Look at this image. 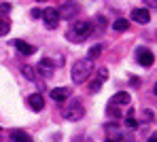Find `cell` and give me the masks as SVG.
<instances>
[{
  "label": "cell",
  "instance_id": "5b68a950",
  "mask_svg": "<svg viewBox=\"0 0 157 142\" xmlns=\"http://www.w3.org/2000/svg\"><path fill=\"white\" fill-rule=\"evenodd\" d=\"M104 132H106V138H110V140H130V136L123 132V127H119L115 123H108L104 127Z\"/></svg>",
  "mask_w": 157,
  "mask_h": 142
},
{
  "label": "cell",
  "instance_id": "30bf717a",
  "mask_svg": "<svg viewBox=\"0 0 157 142\" xmlns=\"http://www.w3.org/2000/svg\"><path fill=\"white\" fill-rule=\"evenodd\" d=\"M28 104H30L32 110H43V106H45V98H43L40 93H32V95L28 98Z\"/></svg>",
  "mask_w": 157,
  "mask_h": 142
},
{
  "label": "cell",
  "instance_id": "7402d4cb",
  "mask_svg": "<svg viewBox=\"0 0 157 142\" xmlns=\"http://www.w3.org/2000/svg\"><path fill=\"white\" fill-rule=\"evenodd\" d=\"M144 2H147V6H151V9L157 6V0H144Z\"/></svg>",
  "mask_w": 157,
  "mask_h": 142
},
{
  "label": "cell",
  "instance_id": "44dd1931",
  "mask_svg": "<svg viewBox=\"0 0 157 142\" xmlns=\"http://www.w3.org/2000/svg\"><path fill=\"white\" fill-rule=\"evenodd\" d=\"M40 15H43L40 9H34V11H32V17H40Z\"/></svg>",
  "mask_w": 157,
  "mask_h": 142
},
{
  "label": "cell",
  "instance_id": "5bb4252c",
  "mask_svg": "<svg viewBox=\"0 0 157 142\" xmlns=\"http://www.w3.org/2000/svg\"><path fill=\"white\" fill-rule=\"evenodd\" d=\"M21 72H24V77H26L28 81H34L36 79V68H32V66H21Z\"/></svg>",
  "mask_w": 157,
  "mask_h": 142
},
{
  "label": "cell",
  "instance_id": "d6986e66",
  "mask_svg": "<svg viewBox=\"0 0 157 142\" xmlns=\"http://www.w3.org/2000/svg\"><path fill=\"white\" fill-rule=\"evenodd\" d=\"M140 119H142V121H151V119H153V113H151V110H144Z\"/></svg>",
  "mask_w": 157,
  "mask_h": 142
},
{
  "label": "cell",
  "instance_id": "2e32d148",
  "mask_svg": "<svg viewBox=\"0 0 157 142\" xmlns=\"http://www.w3.org/2000/svg\"><path fill=\"white\" fill-rule=\"evenodd\" d=\"M9 30H11V24H9V19L0 17V36H6V34H9Z\"/></svg>",
  "mask_w": 157,
  "mask_h": 142
},
{
  "label": "cell",
  "instance_id": "7a4b0ae2",
  "mask_svg": "<svg viewBox=\"0 0 157 142\" xmlns=\"http://www.w3.org/2000/svg\"><path fill=\"white\" fill-rule=\"evenodd\" d=\"M91 32H94V28L89 21H77V24H72V28L68 32V38L72 43H83L85 38H89Z\"/></svg>",
  "mask_w": 157,
  "mask_h": 142
},
{
  "label": "cell",
  "instance_id": "6da1fadb",
  "mask_svg": "<svg viewBox=\"0 0 157 142\" xmlns=\"http://www.w3.org/2000/svg\"><path fill=\"white\" fill-rule=\"evenodd\" d=\"M91 70H94V64H91V59H77L75 64H72V72H70V77H72V83H85L89 77H91Z\"/></svg>",
  "mask_w": 157,
  "mask_h": 142
},
{
  "label": "cell",
  "instance_id": "ac0fdd59",
  "mask_svg": "<svg viewBox=\"0 0 157 142\" xmlns=\"http://www.w3.org/2000/svg\"><path fill=\"white\" fill-rule=\"evenodd\" d=\"M102 53V45H96V47H91L89 49V53H87V59H96V57Z\"/></svg>",
  "mask_w": 157,
  "mask_h": 142
},
{
  "label": "cell",
  "instance_id": "ba28073f",
  "mask_svg": "<svg viewBox=\"0 0 157 142\" xmlns=\"http://www.w3.org/2000/svg\"><path fill=\"white\" fill-rule=\"evenodd\" d=\"M132 19L138 21V24H149L151 13H149V9H132Z\"/></svg>",
  "mask_w": 157,
  "mask_h": 142
},
{
  "label": "cell",
  "instance_id": "52a82bcc",
  "mask_svg": "<svg viewBox=\"0 0 157 142\" xmlns=\"http://www.w3.org/2000/svg\"><path fill=\"white\" fill-rule=\"evenodd\" d=\"M36 70H38V74H40V77L49 79L53 72H55V62H51L49 57H45V59H40V62H38V68H36Z\"/></svg>",
  "mask_w": 157,
  "mask_h": 142
},
{
  "label": "cell",
  "instance_id": "8fae6325",
  "mask_svg": "<svg viewBox=\"0 0 157 142\" xmlns=\"http://www.w3.org/2000/svg\"><path fill=\"white\" fill-rule=\"evenodd\" d=\"M15 49L21 51L24 55H34L36 53V47L34 45H28L26 40H15Z\"/></svg>",
  "mask_w": 157,
  "mask_h": 142
},
{
  "label": "cell",
  "instance_id": "277c9868",
  "mask_svg": "<svg viewBox=\"0 0 157 142\" xmlns=\"http://www.w3.org/2000/svg\"><path fill=\"white\" fill-rule=\"evenodd\" d=\"M57 13H59V19H68V21H72V17L78 13V4H77V2H72V0H66V2L62 4V9H57Z\"/></svg>",
  "mask_w": 157,
  "mask_h": 142
},
{
  "label": "cell",
  "instance_id": "7c38bea8",
  "mask_svg": "<svg viewBox=\"0 0 157 142\" xmlns=\"http://www.w3.org/2000/svg\"><path fill=\"white\" fill-rule=\"evenodd\" d=\"M130 93H125V91H121V93H115V95H113V98H110V102H108V104H113V106H115V104H121V106H125V104H130Z\"/></svg>",
  "mask_w": 157,
  "mask_h": 142
},
{
  "label": "cell",
  "instance_id": "3957f363",
  "mask_svg": "<svg viewBox=\"0 0 157 142\" xmlns=\"http://www.w3.org/2000/svg\"><path fill=\"white\" fill-rule=\"evenodd\" d=\"M62 114H64V119H68V121H78V119H83L85 108H83V104H81L78 100H72L70 104H66V106L62 108Z\"/></svg>",
  "mask_w": 157,
  "mask_h": 142
},
{
  "label": "cell",
  "instance_id": "ffe728a7",
  "mask_svg": "<svg viewBox=\"0 0 157 142\" xmlns=\"http://www.w3.org/2000/svg\"><path fill=\"white\" fill-rule=\"evenodd\" d=\"M0 11H2V13H9V11H11V4H9V2L0 4Z\"/></svg>",
  "mask_w": 157,
  "mask_h": 142
},
{
  "label": "cell",
  "instance_id": "603a6c76",
  "mask_svg": "<svg viewBox=\"0 0 157 142\" xmlns=\"http://www.w3.org/2000/svg\"><path fill=\"white\" fill-rule=\"evenodd\" d=\"M36 2H45V0H36Z\"/></svg>",
  "mask_w": 157,
  "mask_h": 142
},
{
  "label": "cell",
  "instance_id": "e0dca14e",
  "mask_svg": "<svg viewBox=\"0 0 157 142\" xmlns=\"http://www.w3.org/2000/svg\"><path fill=\"white\" fill-rule=\"evenodd\" d=\"M11 140H30V136H28L26 132L15 129V132H11Z\"/></svg>",
  "mask_w": 157,
  "mask_h": 142
},
{
  "label": "cell",
  "instance_id": "4fadbf2b",
  "mask_svg": "<svg viewBox=\"0 0 157 142\" xmlns=\"http://www.w3.org/2000/svg\"><path fill=\"white\" fill-rule=\"evenodd\" d=\"M51 98L55 102H64L68 98V89L66 87H55V89H51Z\"/></svg>",
  "mask_w": 157,
  "mask_h": 142
},
{
  "label": "cell",
  "instance_id": "8992f818",
  "mask_svg": "<svg viewBox=\"0 0 157 142\" xmlns=\"http://www.w3.org/2000/svg\"><path fill=\"white\" fill-rule=\"evenodd\" d=\"M40 17L45 19V26L49 30L57 28V24H59V13H57V9H45Z\"/></svg>",
  "mask_w": 157,
  "mask_h": 142
},
{
  "label": "cell",
  "instance_id": "9c48e42d",
  "mask_svg": "<svg viewBox=\"0 0 157 142\" xmlns=\"http://www.w3.org/2000/svg\"><path fill=\"white\" fill-rule=\"evenodd\" d=\"M153 62H155V55L149 49H138V64L149 68V66H153Z\"/></svg>",
  "mask_w": 157,
  "mask_h": 142
},
{
  "label": "cell",
  "instance_id": "9a60e30c",
  "mask_svg": "<svg viewBox=\"0 0 157 142\" xmlns=\"http://www.w3.org/2000/svg\"><path fill=\"white\" fill-rule=\"evenodd\" d=\"M113 28L117 30V32H125V30L130 28V21H128V19H117V21L113 24Z\"/></svg>",
  "mask_w": 157,
  "mask_h": 142
}]
</instances>
